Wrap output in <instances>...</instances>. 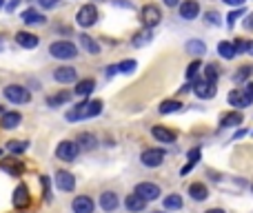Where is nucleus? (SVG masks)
<instances>
[{"mask_svg": "<svg viewBox=\"0 0 253 213\" xmlns=\"http://www.w3.org/2000/svg\"><path fill=\"white\" fill-rule=\"evenodd\" d=\"M102 111V102L100 100H84L80 105H75L71 111H67L65 118L69 122H75V120H87V118H96Z\"/></svg>", "mask_w": 253, "mask_h": 213, "instance_id": "nucleus-1", "label": "nucleus"}, {"mask_svg": "<svg viewBox=\"0 0 253 213\" xmlns=\"http://www.w3.org/2000/svg\"><path fill=\"white\" fill-rule=\"evenodd\" d=\"M49 53L53 58H58V60H71V58L78 56V47L73 42H69V40H56L49 47Z\"/></svg>", "mask_w": 253, "mask_h": 213, "instance_id": "nucleus-2", "label": "nucleus"}, {"mask_svg": "<svg viewBox=\"0 0 253 213\" xmlns=\"http://www.w3.org/2000/svg\"><path fill=\"white\" fill-rule=\"evenodd\" d=\"M4 98L13 105H25V102L31 100V93L29 89L20 87V84H9V87H4Z\"/></svg>", "mask_w": 253, "mask_h": 213, "instance_id": "nucleus-3", "label": "nucleus"}, {"mask_svg": "<svg viewBox=\"0 0 253 213\" xmlns=\"http://www.w3.org/2000/svg\"><path fill=\"white\" fill-rule=\"evenodd\" d=\"M78 153H80V146H78V142H73V140H62L60 144L56 146V155L60 160H65V162H73V160L78 158Z\"/></svg>", "mask_w": 253, "mask_h": 213, "instance_id": "nucleus-4", "label": "nucleus"}, {"mask_svg": "<svg viewBox=\"0 0 253 213\" xmlns=\"http://www.w3.org/2000/svg\"><path fill=\"white\" fill-rule=\"evenodd\" d=\"M96 20H98V9L93 7V4H82V7L78 9V13H75V22H78L80 27H91V25H96Z\"/></svg>", "mask_w": 253, "mask_h": 213, "instance_id": "nucleus-5", "label": "nucleus"}, {"mask_svg": "<svg viewBox=\"0 0 253 213\" xmlns=\"http://www.w3.org/2000/svg\"><path fill=\"white\" fill-rule=\"evenodd\" d=\"M140 20H142V25L146 27V29H151V27H155L160 20H162V13H160V9L155 7V4H145L142 7V11H140Z\"/></svg>", "mask_w": 253, "mask_h": 213, "instance_id": "nucleus-6", "label": "nucleus"}, {"mask_svg": "<svg viewBox=\"0 0 253 213\" xmlns=\"http://www.w3.org/2000/svg\"><path fill=\"white\" fill-rule=\"evenodd\" d=\"M140 162L145 164V167H151V169L160 167V164L164 162V151L162 149H146V151H142Z\"/></svg>", "mask_w": 253, "mask_h": 213, "instance_id": "nucleus-7", "label": "nucleus"}, {"mask_svg": "<svg viewBox=\"0 0 253 213\" xmlns=\"http://www.w3.org/2000/svg\"><path fill=\"white\" fill-rule=\"evenodd\" d=\"M193 93H195L198 98H202V100H211V98L217 93L216 82H209V80H195Z\"/></svg>", "mask_w": 253, "mask_h": 213, "instance_id": "nucleus-8", "label": "nucleus"}, {"mask_svg": "<svg viewBox=\"0 0 253 213\" xmlns=\"http://www.w3.org/2000/svg\"><path fill=\"white\" fill-rule=\"evenodd\" d=\"M53 78H56V82H60V84H69V82H75V80H78V71H75L73 67L62 65L53 71Z\"/></svg>", "mask_w": 253, "mask_h": 213, "instance_id": "nucleus-9", "label": "nucleus"}, {"mask_svg": "<svg viewBox=\"0 0 253 213\" xmlns=\"http://www.w3.org/2000/svg\"><path fill=\"white\" fill-rule=\"evenodd\" d=\"M136 193L142 195L146 202H153V200L160 198V189H158V184H153V182H140V184L136 186Z\"/></svg>", "mask_w": 253, "mask_h": 213, "instance_id": "nucleus-10", "label": "nucleus"}, {"mask_svg": "<svg viewBox=\"0 0 253 213\" xmlns=\"http://www.w3.org/2000/svg\"><path fill=\"white\" fill-rule=\"evenodd\" d=\"M11 202H13V207H16V209H27V207H29V202H31V198H29V189H27L25 184H18L16 189H13V198H11Z\"/></svg>", "mask_w": 253, "mask_h": 213, "instance_id": "nucleus-11", "label": "nucleus"}, {"mask_svg": "<svg viewBox=\"0 0 253 213\" xmlns=\"http://www.w3.org/2000/svg\"><path fill=\"white\" fill-rule=\"evenodd\" d=\"M56 186L60 191H73L75 189V178L71 176L69 171L60 169V171H56Z\"/></svg>", "mask_w": 253, "mask_h": 213, "instance_id": "nucleus-12", "label": "nucleus"}, {"mask_svg": "<svg viewBox=\"0 0 253 213\" xmlns=\"http://www.w3.org/2000/svg\"><path fill=\"white\" fill-rule=\"evenodd\" d=\"M71 209H73V213H93L96 204H93V200L89 195H78V198H73Z\"/></svg>", "mask_w": 253, "mask_h": 213, "instance_id": "nucleus-13", "label": "nucleus"}, {"mask_svg": "<svg viewBox=\"0 0 253 213\" xmlns=\"http://www.w3.org/2000/svg\"><path fill=\"white\" fill-rule=\"evenodd\" d=\"M0 169L7 171L9 176H16V178L25 173V164H22L20 160H16V158H4L2 162H0Z\"/></svg>", "mask_w": 253, "mask_h": 213, "instance_id": "nucleus-14", "label": "nucleus"}, {"mask_svg": "<svg viewBox=\"0 0 253 213\" xmlns=\"http://www.w3.org/2000/svg\"><path fill=\"white\" fill-rule=\"evenodd\" d=\"M124 207H127V211H131V213H140V211H145L146 200L133 191L131 195H127V198H124Z\"/></svg>", "mask_w": 253, "mask_h": 213, "instance_id": "nucleus-15", "label": "nucleus"}, {"mask_svg": "<svg viewBox=\"0 0 253 213\" xmlns=\"http://www.w3.org/2000/svg\"><path fill=\"white\" fill-rule=\"evenodd\" d=\"M198 13H200V4L195 0H184L180 4V18H184V20H195Z\"/></svg>", "mask_w": 253, "mask_h": 213, "instance_id": "nucleus-16", "label": "nucleus"}, {"mask_svg": "<svg viewBox=\"0 0 253 213\" xmlns=\"http://www.w3.org/2000/svg\"><path fill=\"white\" fill-rule=\"evenodd\" d=\"M16 42L20 44V47H25V49H34V47H38V36H34L31 31H18L16 34Z\"/></svg>", "mask_w": 253, "mask_h": 213, "instance_id": "nucleus-17", "label": "nucleus"}, {"mask_svg": "<svg viewBox=\"0 0 253 213\" xmlns=\"http://www.w3.org/2000/svg\"><path fill=\"white\" fill-rule=\"evenodd\" d=\"M151 136H153L158 142H164V144L176 142V133H173L171 129H167V127H153L151 129Z\"/></svg>", "mask_w": 253, "mask_h": 213, "instance_id": "nucleus-18", "label": "nucleus"}, {"mask_svg": "<svg viewBox=\"0 0 253 213\" xmlns=\"http://www.w3.org/2000/svg\"><path fill=\"white\" fill-rule=\"evenodd\" d=\"M20 18L25 25H44V22H47V18H44L42 13H38V9H25V11L20 13Z\"/></svg>", "mask_w": 253, "mask_h": 213, "instance_id": "nucleus-19", "label": "nucleus"}, {"mask_svg": "<svg viewBox=\"0 0 253 213\" xmlns=\"http://www.w3.org/2000/svg\"><path fill=\"white\" fill-rule=\"evenodd\" d=\"M20 122H22V115L18 113V111H7V113H2V118H0V127L2 129H16Z\"/></svg>", "mask_w": 253, "mask_h": 213, "instance_id": "nucleus-20", "label": "nucleus"}, {"mask_svg": "<svg viewBox=\"0 0 253 213\" xmlns=\"http://www.w3.org/2000/svg\"><path fill=\"white\" fill-rule=\"evenodd\" d=\"M189 195L195 200V202H204V200L209 198V189L202 184V182H193V184L189 186Z\"/></svg>", "mask_w": 253, "mask_h": 213, "instance_id": "nucleus-21", "label": "nucleus"}, {"mask_svg": "<svg viewBox=\"0 0 253 213\" xmlns=\"http://www.w3.org/2000/svg\"><path fill=\"white\" fill-rule=\"evenodd\" d=\"M100 207L102 211H115V207H118V195L111 193V191H105V193L100 195Z\"/></svg>", "mask_w": 253, "mask_h": 213, "instance_id": "nucleus-22", "label": "nucleus"}, {"mask_svg": "<svg viewBox=\"0 0 253 213\" xmlns=\"http://www.w3.org/2000/svg\"><path fill=\"white\" fill-rule=\"evenodd\" d=\"M226 100H229V105H231V106H235V109H244V106L251 105V102H249L247 98H244V93H242V91H238V89H235V91H231Z\"/></svg>", "mask_w": 253, "mask_h": 213, "instance_id": "nucleus-23", "label": "nucleus"}, {"mask_svg": "<svg viewBox=\"0 0 253 213\" xmlns=\"http://www.w3.org/2000/svg\"><path fill=\"white\" fill-rule=\"evenodd\" d=\"M217 53H220L224 60H231V58H235V56H238V51H235V42L222 40V42L217 44Z\"/></svg>", "mask_w": 253, "mask_h": 213, "instance_id": "nucleus-24", "label": "nucleus"}, {"mask_svg": "<svg viewBox=\"0 0 253 213\" xmlns=\"http://www.w3.org/2000/svg\"><path fill=\"white\" fill-rule=\"evenodd\" d=\"M242 124V113L240 111H231V113H224L220 118V127H238Z\"/></svg>", "mask_w": 253, "mask_h": 213, "instance_id": "nucleus-25", "label": "nucleus"}, {"mask_svg": "<svg viewBox=\"0 0 253 213\" xmlns=\"http://www.w3.org/2000/svg\"><path fill=\"white\" fill-rule=\"evenodd\" d=\"M93 87H96V82H93L91 78H84V80H78V82H75V89L73 91L78 93V96H89V93L93 91Z\"/></svg>", "mask_w": 253, "mask_h": 213, "instance_id": "nucleus-26", "label": "nucleus"}, {"mask_svg": "<svg viewBox=\"0 0 253 213\" xmlns=\"http://www.w3.org/2000/svg\"><path fill=\"white\" fill-rule=\"evenodd\" d=\"M80 44H82V47L87 49L91 56H98V53H100V44H98L93 38H89L87 34H80Z\"/></svg>", "mask_w": 253, "mask_h": 213, "instance_id": "nucleus-27", "label": "nucleus"}, {"mask_svg": "<svg viewBox=\"0 0 253 213\" xmlns=\"http://www.w3.org/2000/svg\"><path fill=\"white\" fill-rule=\"evenodd\" d=\"M186 53L200 58L202 53H207V44H204L202 40H189V42H186Z\"/></svg>", "mask_w": 253, "mask_h": 213, "instance_id": "nucleus-28", "label": "nucleus"}, {"mask_svg": "<svg viewBox=\"0 0 253 213\" xmlns=\"http://www.w3.org/2000/svg\"><path fill=\"white\" fill-rule=\"evenodd\" d=\"M71 96H73L71 91H60V93H56V96H49L47 98V105L49 106H60V105H65V102H69Z\"/></svg>", "mask_w": 253, "mask_h": 213, "instance_id": "nucleus-29", "label": "nucleus"}, {"mask_svg": "<svg viewBox=\"0 0 253 213\" xmlns=\"http://www.w3.org/2000/svg\"><path fill=\"white\" fill-rule=\"evenodd\" d=\"M162 207L167 209V211H173V209H182V198H180L178 193L167 195V198H164V202H162Z\"/></svg>", "mask_w": 253, "mask_h": 213, "instance_id": "nucleus-30", "label": "nucleus"}, {"mask_svg": "<svg viewBox=\"0 0 253 213\" xmlns=\"http://www.w3.org/2000/svg\"><path fill=\"white\" fill-rule=\"evenodd\" d=\"M27 146H29V142H25V140H11L7 144V151L9 153H13V155H20V153H25L27 151Z\"/></svg>", "mask_w": 253, "mask_h": 213, "instance_id": "nucleus-31", "label": "nucleus"}, {"mask_svg": "<svg viewBox=\"0 0 253 213\" xmlns=\"http://www.w3.org/2000/svg\"><path fill=\"white\" fill-rule=\"evenodd\" d=\"M75 142H78V146H80V149H87V151L96 146V138H93L91 133H80V136H78V140H75Z\"/></svg>", "mask_w": 253, "mask_h": 213, "instance_id": "nucleus-32", "label": "nucleus"}, {"mask_svg": "<svg viewBox=\"0 0 253 213\" xmlns=\"http://www.w3.org/2000/svg\"><path fill=\"white\" fill-rule=\"evenodd\" d=\"M182 109V102H178V100H164L162 105H160V113H176V111H180Z\"/></svg>", "mask_w": 253, "mask_h": 213, "instance_id": "nucleus-33", "label": "nucleus"}, {"mask_svg": "<svg viewBox=\"0 0 253 213\" xmlns=\"http://www.w3.org/2000/svg\"><path fill=\"white\" fill-rule=\"evenodd\" d=\"M217 78H220V67L217 65L204 67V80H209V82H217Z\"/></svg>", "mask_w": 253, "mask_h": 213, "instance_id": "nucleus-34", "label": "nucleus"}, {"mask_svg": "<svg viewBox=\"0 0 253 213\" xmlns=\"http://www.w3.org/2000/svg\"><path fill=\"white\" fill-rule=\"evenodd\" d=\"M200 155H202V151H200V149H191V151H189V162H186V167L182 169V173H189L191 167H193V164L200 160Z\"/></svg>", "mask_w": 253, "mask_h": 213, "instance_id": "nucleus-35", "label": "nucleus"}, {"mask_svg": "<svg viewBox=\"0 0 253 213\" xmlns=\"http://www.w3.org/2000/svg\"><path fill=\"white\" fill-rule=\"evenodd\" d=\"M251 73H253V67L244 65V67H240V69H238V73L233 75V80H235V82H244V80H247Z\"/></svg>", "mask_w": 253, "mask_h": 213, "instance_id": "nucleus-36", "label": "nucleus"}, {"mask_svg": "<svg viewBox=\"0 0 253 213\" xmlns=\"http://www.w3.org/2000/svg\"><path fill=\"white\" fill-rule=\"evenodd\" d=\"M149 40H151V31L145 29V31H138V34H136V38H133V44H136V47H142V44H146Z\"/></svg>", "mask_w": 253, "mask_h": 213, "instance_id": "nucleus-37", "label": "nucleus"}, {"mask_svg": "<svg viewBox=\"0 0 253 213\" xmlns=\"http://www.w3.org/2000/svg\"><path fill=\"white\" fill-rule=\"evenodd\" d=\"M200 69H202V62H200V60H193L189 67H186V78L193 80L195 75H198V71H200Z\"/></svg>", "mask_w": 253, "mask_h": 213, "instance_id": "nucleus-38", "label": "nucleus"}, {"mask_svg": "<svg viewBox=\"0 0 253 213\" xmlns=\"http://www.w3.org/2000/svg\"><path fill=\"white\" fill-rule=\"evenodd\" d=\"M40 184H42V193H44V200H51V182H49V176H40Z\"/></svg>", "mask_w": 253, "mask_h": 213, "instance_id": "nucleus-39", "label": "nucleus"}, {"mask_svg": "<svg viewBox=\"0 0 253 213\" xmlns=\"http://www.w3.org/2000/svg\"><path fill=\"white\" fill-rule=\"evenodd\" d=\"M136 60H124V62H120L118 65V71L120 73H133V71H136Z\"/></svg>", "mask_w": 253, "mask_h": 213, "instance_id": "nucleus-40", "label": "nucleus"}, {"mask_svg": "<svg viewBox=\"0 0 253 213\" xmlns=\"http://www.w3.org/2000/svg\"><path fill=\"white\" fill-rule=\"evenodd\" d=\"M240 13H242V9H235V11H231L229 13V16H226V18H229V20H226V25H229V27H233L235 25V20H238V18H240Z\"/></svg>", "mask_w": 253, "mask_h": 213, "instance_id": "nucleus-41", "label": "nucleus"}, {"mask_svg": "<svg viewBox=\"0 0 253 213\" xmlns=\"http://www.w3.org/2000/svg\"><path fill=\"white\" fill-rule=\"evenodd\" d=\"M242 93H244V98H247L249 102H253V82H247V84H244Z\"/></svg>", "mask_w": 253, "mask_h": 213, "instance_id": "nucleus-42", "label": "nucleus"}, {"mask_svg": "<svg viewBox=\"0 0 253 213\" xmlns=\"http://www.w3.org/2000/svg\"><path fill=\"white\" fill-rule=\"evenodd\" d=\"M207 22L209 25H220V16H217V11H209L207 13Z\"/></svg>", "mask_w": 253, "mask_h": 213, "instance_id": "nucleus-43", "label": "nucleus"}, {"mask_svg": "<svg viewBox=\"0 0 253 213\" xmlns=\"http://www.w3.org/2000/svg\"><path fill=\"white\" fill-rule=\"evenodd\" d=\"M58 4V0H40V7L42 9H51V7H56Z\"/></svg>", "mask_w": 253, "mask_h": 213, "instance_id": "nucleus-44", "label": "nucleus"}, {"mask_svg": "<svg viewBox=\"0 0 253 213\" xmlns=\"http://www.w3.org/2000/svg\"><path fill=\"white\" fill-rule=\"evenodd\" d=\"M235 51H247V42L244 40H235Z\"/></svg>", "mask_w": 253, "mask_h": 213, "instance_id": "nucleus-45", "label": "nucleus"}, {"mask_svg": "<svg viewBox=\"0 0 253 213\" xmlns=\"http://www.w3.org/2000/svg\"><path fill=\"white\" fill-rule=\"evenodd\" d=\"M222 2L231 4V7H242V4H244V0H222Z\"/></svg>", "mask_w": 253, "mask_h": 213, "instance_id": "nucleus-46", "label": "nucleus"}, {"mask_svg": "<svg viewBox=\"0 0 253 213\" xmlns=\"http://www.w3.org/2000/svg\"><path fill=\"white\" fill-rule=\"evenodd\" d=\"M115 73H118V65L107 67V75H109V78H111V75H115Z\"/></svg>", "mask_w": 253, "mask_h": 213, "instance_id": "nucleus-47", "label": "nucleus"}, {"mask_svg": "<svg viewBox=\"0 0 253 213\" xmlns=\"http://www.w3.org/2000/svg\"><path fill=\"white\" fill-rule=\"evenodd\" d=\"M244 27H247V29H253V13H249V16H247V20H244Z\"/></svg>", "mask_w": 253, "mask_h": 213, "instance_id": "nucleus-48", "label": "nucleus"}, {"mask_svg": "<svg viewBox=\"0 0 253 213\" xmlns=\"http://www.w3.org/2000/svg\"><path fill=\"white\" fill-rule=\"evenodd\" d=\"M178 2H180V0H164V4H167V7H176Z\"/></svg>", "mask_w": 253, "mask_h": 213, "instance_id": "nucleus-49", "label": "nucleus"}, {"mask_svg": "<svg viewBox=\"0 0 253 213\" xmlns=\"http://www.w3.org/2000/svg\"><path fill=\"white\" fill-rule=\"evenodd\" d=\"M247 53H251V56H253V40H251V42H247Z\"/></svg>", "mask_w": 253, "mask_h": 213, "instance_id": "nucleus-50", "label": "nucleus"}, {"mask_svg": "<svg viewBox=\"0 0 253 213\" xmlns=\"http://www.w3.org/2000/svg\"><path fill=\"white\" fill-rule=\"evenodd\" d=\"M16 4H18V0H13V2H9V4H7V9L11 11V9H16Z\"/></svg>", "mask_w": 253, "mask_h": 213, "instance_id": "nucleus-51", "label": "nucleus"}, {"mask_svg": "<svg viewBox=\"0 0 253 213\" xmlns=\"http://www.w3.org/2000/svg\"><path fill=\"white\" fill-rule=\"evenodd\" d=\"M207 213H224V209H209Z\"/></svg>", "mask_w": 253, "mask_h": 213, "instance_id": "nucleus-52", "label": "nucleus"}, {"mask_svg": "<svg viewBox=\"0 0 253 213\" xmlns=\"http://www.w3.org/2000/svg\"><path fill=\"white\" fill-rule=\"evenodd\" d=\"M2 4H4V0H0V9H2Z\"/></svg>", "mask_w": 253, "mask_h": 213, "instance_id": "nucleus-53", "label": "nucleus"}, {"mask_svg": "<svg viewBox=\"0 0 253 213\" xmlns=\"http://www.w3.org/2000/svg\"><path fill=\"white\" fill-rule=\"evenodd\" d=\"M2 47H4V44H2V42H0V49H2Z\"/></svg>", "mask_w": 253, "mask_h": 213, "instance_id": "nucleus-54", "label": "nucleus"}, {"mask_svg": "<svg viewBox=\"0 0 253 213\" xmlns=\"http://www.w3.org/2000/svg\"><path fill=\"white\" fill-rule=\"evenodd\" d=\"M0 113H2V106H0Z\"/></svg>", "mask_w": 253, "mask_h": 213, "instance_id": "nucleus-55", "label": "nucleus"}, {"mask_svg": "<svg viewBox=\"0 0 253 213\" xmlns=\"http://www.w3.org/2000/svg\"><path fill=\"white\" fill-rule=\"evenodd\" d=\"M0 155H2V149H0Z\"/></svg>", "mask_w": 253, "mask_h": 213, "instance_id": "nucleus-56", "label": "nucleus"}, {"mask_svg": "<svg viewBox=\"0 0 253 213\" xmlns=\"http://www.w3.org/2000/svg\"><path fill=\"white\" fill-rule=\"evenodd\" d=\"M155 213H162V211H155Z\"/></svg>", "mask_w": 253, "mask_h": 213, "instance_id": "nucleus-57", "label": "nucleus"}]
</instances>
